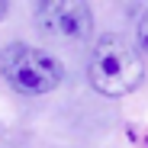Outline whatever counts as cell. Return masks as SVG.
<instances>
[{"mask_svg": "<svg viewBox=\"0 0 148 148\" xmlns=\"http://www.w3.org/2000/svg\"><path fill=\"white\" fill-rule=\"evenodd\" d=\"M142 77H145V61L135 45H129L119 32H103L97 39L87 64V81L97 93L126 97L142 84Z\"/></svg>", "mask_w": 148, "mask_h": 148, "instance_id": "cell-1", "label": "cell"}, {"mask_svg": "<svg viewBox=\"0 0 148 148\" xmlns=\"http://www.w3.org/2000/svg\"><path fill=\"white\" fill-rule=\"evenodd\" d=\"M0 74L23 97H45L64 81L61 61L29 42H10L0 48Z\"/></svg>", "mask_w": 148, "mask_h": 148, "instance_id": "cell-2", "label": "cell"}, {"mask_svg": "<svg viewBox=\"0 0 148 148\" xmlns=\"http://www.w3.org/2000/svg\"><path fill=\"white\" fill-rule=\"evenodd\" d=\"M32 16L36 26L52 39L77 42L93 29V10L87 0H32Z\"/></svg>", "mask_w": 148, "mask_h": 148, "instance_id": "cell-3", "label": "cell"}, {"mask_svg": "<svg viewBox=\"0 0 148 148\" xmlns=\"http://www.w3.org/2000/svg\"><path fill=\"white\" fill-rule=\"evenodd\" d=\"M135 48L148 55V7H145V10L138 13V19H135Z\"/></svg>", "mask_w": 148, "mask_h": 148, "instance_id": "cell-4", "label": "cell"}, {"mask_svg": "<svg viewBox=\"0 0 148 148\" xmlns=\"http://www.w3.org/2000/svg\"><path fill=\"white\" fill-rule=\"evenodd\" d=\"M122 3H126V10H145L148 0H122Z\"/></svg>", "mask_w": 148, "mask_h": 148, "instance_id": "cell-5", "label": "cell"}, {"mask_svg": "<svg viewBox=\"0 0 148 148\" xmlns=\"http://www.w3.org/2000/svg\"><path fill=\"white\" fill-rule=\"evenodd\" d=\"M7 10H10V0H0V19L7 16Z\"/></svg>", "mask_w": 148, "mask_h": 148, "instance_id": "cell-6", "label": "cell"}]
</instances>
